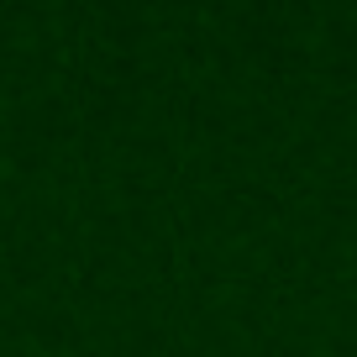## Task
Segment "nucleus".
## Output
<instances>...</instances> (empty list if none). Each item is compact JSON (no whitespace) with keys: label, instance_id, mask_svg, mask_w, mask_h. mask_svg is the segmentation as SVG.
Instances as JSON below:
<instances>
[]
</instances>
